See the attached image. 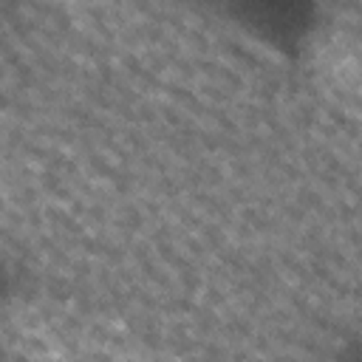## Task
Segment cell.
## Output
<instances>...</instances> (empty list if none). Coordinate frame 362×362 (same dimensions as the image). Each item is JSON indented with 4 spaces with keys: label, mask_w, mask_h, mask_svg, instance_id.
Wrapping results in <instances>:
<instances>
[{
    "label": "cell",
    "mask_w": 362,
    "mask_h": 362,
    "mask_svg": "<svg viewBox=\"0 0 362 362\" xmlns=\"http://www.w3.org/2000/svg\"><path fill=\"white\" fill-rule=\"evenodd\" d=\"M198 6L232 37L277 62H300L322 20L320 0H198Z\"/></svg>",
    "instance_id": "1"
}]
</instances>
